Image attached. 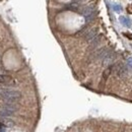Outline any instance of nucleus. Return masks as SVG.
I'll return each mask as SVG.
<instances>
[{
    "label": "nucleus",
    "mask_w": 132,
    "mask_h": 132,
    "mask_svg": "<svg viewBox=\"0 0 132 132\" xmlns=\"http://www.w3.org/2000/svg\"><path fill=\"white\" fill-rule=\"evenodd\" d=\"M0 97L9 103H14L21 99V93L15 89L1 88L0 89Z\"/></svg>",
    "instance_id": "nucleus-1"
},
{
    "label": "nucleus",
    "mask_w": 132,
    "mask_h": 132,
    "mask_svg": "<svg viewBox=\"0 0 132 132\" xmlns=\"http://www.w3.org/2000/svg\"><path fill=\"white\" fill-rule=\"evenodd\" d=\"M18 111V106H15L13 103H9L4 105L0 109V117H10Z\"/></svg>",
    "instance_id": "nucleus-2"
},
{
    "label": "nucleus",
    "mask_w": 132,
    "mask_h": 132,
    "mask_svg": "<svg viewBox=\"0 0 132 132\" xmlns=\"http://www.w3.org/2000/svg\"><path fill=\"white\" fill-rule=\"evenodd\" d=\"M95 7L91 6V5H88V6H85L81 9V14L87 18V22H89L94 19L95 18Z\"/></svg>",
    "instance_id": "nucleus-3"
},
{
    "label": "nucleus",
    "mask_w": 132,
    "mask_h": 132,
    "mask_svg": "<svg viewBox=\"0 0 132 132\" xmlns=\"http://www.w3.org/2000/svg\"><path fill=\"white\" fill-rule=\"evenodd\" d=\"M97 33H99V28H97V27H93V28L88 30L87 32H85V34L83 35V38H84L85 41L90 42L96 36H97Z\"/></svg>",
    "instance_id": "nucleus-4"
},
{
    "label": "nucleus",
    "mask_w": 132,
    "mask_h": 132,
    "mask_svg": "<svg viewBox=\"0 0 132 132\" xmlns=\"http://www.w3.org/2000/svg\"><path fill=\"white\" fill-rule=\"evenodd\" d=\"M110 52V50H109L108 48H101L99 50H97L96 52L91 55V58L93 59H103L104 57Z\"/></svg>",
    "instance_id": "nucleus-5"
},
{
    "label": "nucleus",
    "mask_w": 132,
    "mask_h": 132,
    "mask_svg": "<svg viewBox=\"0 0 132 132\" xmlns=\"http://www.w3.org/2000/svg\"><path fill=\"white\" fill-rule=\"evenodd\" d=\"M0 83L5 85H14L15 80L7 74H0Z\"/></svg>",
    "instance_id": "nucleus-6"
},
{
    "label": "nucleus",
    "mask_w": 132,
    "mask_h": 132,
    "mask_svg": "<svg viewBox=\"0 0 132 132\" xmlns=\"http://www.w3.org/2000/svg\"><path fill=\"white\" fill-rule=\"evenodd\" d=\"M115 54L112 52V51H110L104 58H103V65L104 66H108V65H110V64H112V62L115 60Z\"/></svg>",
    "instance_id": "nucleus-7"
},
{
    "label": "nucleus",
    "mask_w": 132,
    "mask_h": 132,
    "mask_svg": "<svg viewBox=\"0 0 132 132\" xmlns=\"http://www.w3.org/2000/svg\"><path fill=\"white\" fill-rule=\"evenodd\" d=\"M1 125H3L4 127L11 128L15 126V122L12 119H10L9 117H1Z\"/></svg>",
    "instance_id": "nucleus-8"
},
{
    "label": "nucleus",
    "mask_w": 132,
    "mask_h": 132,
    "mask_svg": "<svg viewBox=\"0 0 132 132\" xmlns=\"http://www.w3.org/2000/svg\"><path fill=\"white\" fill-rule=\"evenodd\" d=\"M102 39H103V36H102V35H97V36H96V37L90 41L89 49H94V48L97 47V46H99V44L102 42Z\"/></svg>",
    "instance_id": "nucleus-9"
},
{
    "label": "nucleus",
    "mask_w": 132,
    "mask_h": 132,
    "mask_svg": "<svg viewBox=\"0 0 132 132\" xmlns=\"http://www.w3.org/2000/svg\"><path fill=\"white\" fill-rule=\"evenodd\" d=\"M119 20H120V22H121V24H122L124 26H126V27H130V26H132L131 20H130L129 18H126V16H120Z\"/></svg>",
    "instance_id": "nucleus-10"
},
{
    "label": "nucleus",
    "mask_w": 132,
    "mask_h": 132,
    "mask_svg": "<svg viewBox=\"0 0 132 132\" xmlns=\"http://www.w3.org/2000/svg\"><path fill=\"white\" fill-rule=\"evenodd\" d=\"M113 67H114V66L108 67L107 69L104 71V73H103V78H102V81H103V82H105L106 80L108 79V77L110 76V74H111V72H112V70H113Z\"/></svg>",
    "instance_id": "nucleus-11"
},
{
    "label": "nucleus",
    "mask_w": 132,
    "mask_h": 132,
    "mask_svg": "<svg viewBox=\"0 0 132 132\" xmlns=\"http://www.w3.org/2000/svg\"><path fill=\"white\" fill-rule=\"evenodd\" d=\"M113 9L116 11V12H120V11L122 10V7L120 6V5H118V4H114L113 5Z\"/></svg>",
    "instance_id": "nucleus-12"
},
{
    "label": "nucleus",
    "mask_w": 132,
    "mask_h": 132,
    "mask_svg": "<svg viewBox=\"0 0 132 132\" xmlns=\"http://www.w3.org/2000/svg\"><path fill=\"white\" fill-rule=\"evenodd\" d=\"M127 66L132 69V57L128 58V60H127Z\"/></svg>",
    "instance_id": "nucleus-13"
},
{
    "label": "nucleus",
    "mask_w": 132,
    "mask_h": 132,
    "mask_svg": "<svg viewBox=\"0 0 132 132\" xmlns=\"http://www.w3.org/2000/svg\"><path fill=\"white\" fill-rule=\"evenodd\" d=\"M0 132H5V130H4V126L2 127V126L0 125Z\"/></svg>",
    "instance_id": "nucleus-14"
}]
</instances>
